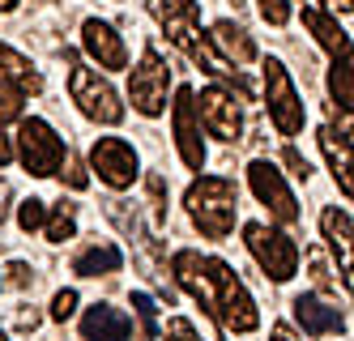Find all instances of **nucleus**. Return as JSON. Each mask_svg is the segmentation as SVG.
<instances>
[{"instance_id":"nucleus-11","label":"nucleus","mask_w":354,"mask_h":341,"mask_svg":"<svg viewBox=\"0 0 354 341\" xmlns=\"http://www.w3.org/2000/svg\"><path fill=\"white\" fill-rule=\"evenodd\" d=\"M149 13H154L158 21H162V30H167V39L180 47V51H192L205 43V35H201V5L196 0H149Z\"/></svg>"},{"instance_id":"nucleus-33","label":"nucleus","mask_w":354,"mask_h":341,"mask_svg":"<svg viewBox=\"0 0 354 341\" xmlns=\"http://www.w3.org/2000/svg\"><path fill=\"white\" fill-rule=\"evenodd\" d=\"M282 163L290 167V175H295V179H308V175H312L308 158H299V149H286V154H282Z\"/></svg>"},{"instance_id":"nucleus-8","label":"nucleus","mask_w":354,"mask_h":341,"mask_svg":"<svg viewBox=\"0 0 354 341\" xmlns=\"http://www.w3.org/2000/svg\"><path fill=\"white\" fill-rule=\"evenodd\" d=\"M90 167L98 171V179H103L107 188L124 192V188H133L141 158H137L133 141H124V137H98L94 149H90Z\"/></svg>"},{"instance_id":"nucleus-7","label":"nucleus","mask_w":354,"mask_h":341,"mask_svg":"<svg viewBox=\"0 0 354 341\" xmlns=\"http://www.w3.org/2000/svg\"><path fill=\"white\" fill-rule=\"evenodd\" d=\"M167 90H171V68L162 64L158 47H145L141 64L129 77V98L141 116H162L167 111Z\"/></svg>"},{"instance_id":"nucleus-5","label":"nucleus","mask_w":354,"mask_h":341,"mask_svg":"<svg viewBox=\"0 0 354 341\" xmlns=\"http://www.w3.org/2000/svg\"><path fill=\"white\" fill-rule=\"evenodd\" d=\"M265 98H269V120L282 137H299L303 133V120H308V111H303L299 102V90L290 82V73L282 60H265Z\"/></svg>"},{"instance_id":"nucleus-9","label":"nucleus","mask_w":354,"mask_h":341,"mask_svg":"<svg viewBox=\"0 0 354 341\" xmlns=\"http://www.w3.org/2000/svg\"><path fill=\"white\" fill-rule=\"evenodd\" d=\"M248 183H252V192H257V201L273 214V222H282V226H295L299 222V205H295V192L286 188V179L282 171H277L273 163L257 158L248 167Z\"/></svg>"},{"instance_id":"nucleus-12","label":"nucleus","mask_w":354,"mask_h":341,"mask_svg":"<svg viewBox=\"0 0 354 341\" xmlns=\"http://www.w3.org/2000/svg\"><path fill=\"white\" fill-rule=\"evenodd\" d=\"M192 90L184 86L175 94V107H171V124H175V149L188 171H201L205 167V141H201V120H196V107H192Z\"/></svg>"},{"instance_id":"nucleus-32","label":"nucleus","mask_w":354,"mask_h":341,"mask_svg":"<svg viewBox=\"0 0 354 341\" xmlns=\"http://www.w3.org/2000/svg\"><path fill=\"white\" fill-rule=\"evenodd\" d=\"M308 265H312V282L320 286V291H328V282H333V277H328V265H324V256H320V252H308Z\"/></svg>"},{"instance_id":"nucleus-20","label":"nucleus","mask_w":354,"mask_h":341,"mask_svg":"<svg viewBox=\"0 0 354 341\" xmlns=\"http://www.w3.org/2000/svg\"><path fill=\"white\" fill-rule=\"evenodd\" d=\"M303 21H308V30L316 35V43H320L324 51H333V56H337V51H350L346 30H342V26H337L333 17H328L320 5H303Z\"/></svg>"},{"instance_id":"nucleus-1","label":"nucleus","mask_w":354,"mask_h":341,"mask_svg":"<svg viewBox=\"0 0 354 341\" xmlns=\"http://www.w3.org/2000/svg\"><path fill=\"white\" fill-rule=\"evenodd\" d=\"M188 214L196 222V230L205 234V239H226V234L235 230V205H239V188H235V179H226V175H201L188 196Z\"/></svg>"},{"instance_id":"nucleus-23","label":"nucleus","mask_w":354,"mask_h":341,"mask_svg":"<svg viewBox=\"0 0 354 341\" xmlns=\"http://www.w3.org/2000/svg\"><path fill=\"white\" fill-rule=\"evenodd\" d=\"M43 230H47V239H52V243L73 239V234H77V205H73V201H60L56 214L43 218Z\"/></svg>"},{"instance_id":"nucleus-18","label":"nucleus","mask_w":354,"mask_h":341,"mask_svg":"<svg viewBox=\"0 0 354 341\" xmlns=\"http://www.w3.org/2000/svg\"><path fill=\"white\" fill-rule=\"evenodd\" d=\"M320 149H324V158L328 167H333V179L342 183V192L350 196L354 192V179H350V128H320Z\"/></svg>"},{"instance_id":"nucleus-24","label":"nucleus","mask_w":354,"mask_h":341,"mask_svg":"<svg viewBox=\"0 0 354 341\" xmlns=\"http://www.w3.org/2000/svg\"><path fill=\"white\" fill-rule=\"evenodd\" d=\"M328 90H333L337 107L350 111V51H337L333 56V73H328Z\"/></svg>"},{"instance_id":"nucleus-4","label":"nucleus","mask_w":354,"mask_h":341,"mask_svg":"<svg viewBox=\"0 0 354 341\" xmlns=\"http://www.w3.org/2000/svg\"><path fill=\"white\" fill-rule=\"evenodd\" d=\"M243 243H248L252 256H257V265L265 269V277H273V282H290L295 277V269H299V243L290 239V234L273 230L265 222H248L243 226Z\"/></svg>"},{"instance_id":"nucleus-40","label":"nucleus","mask_w":354,"mask_h":341,"mask_svg":"<svg viewBox=\"0 0 354 341\" xmlns=\"http://www.w3.org/2000/svg\"><path fill=\"white\" fill-rule=\"evenodd\" d=\"M0 341H5V333H0Z\"/></svg>"},{"instance_id":"nucleus-27","label":"nucleus","mask_w":354,"mask_h":341,"mask_svg":"<svg viewBox=\"0 0 354 341\" xmlns=\"http://www.w3.org/2000/svg\"><path fill=\"white\" fill-rule=\"evenodd\" d=\"M21 120V90L13 82H0V124Z\"/></svg>"},{"instance_id":"nucleus-22","label":"nucleus","mask_w":354,"mask_h":341,"mask_svg":"<svg viewBox=\"0 0 354 341\" xmlns=\"http://www.w3.org/2000/svg\"><path fill=\"white\" fill-rule=\"evenodd\" d=\"M0 64H5V73H9V82L21 90V94H39L43 90V77L35 73V64L26 60V56H21V51H13V47H5V43H0Z\"/></svg>"},{"instance_id":"nucleus-2","label":"nucleus","mask_w":354,"mask_h":341,"mask_svg":"<svg viewBox=\"0 0 354 341\" xmlns=\"http://www.w3.org/2000/svg\"><path fill=\"white\" fill-rule=\"evenodd\" d=\"M205 269H209V286H214V316L231 333H257V324H261L257 299L248 295V286L235 277V269L218 256L205 260Z\"/></svg>"},{"instance_id":"nucleus-10","label":"nucleus","mask_w":354,"mask_h":341,"mask_svg":"<svg viewBox=\"0 0 354 341\" xmlns=\"http://www.w3.org/2000/svg\"><path fill=\"white\" fill-rule=\"evenodd\" d=\"M192 107H196L201 128H209L218 141H239V133H243V111H239V102L226 94L222 86H205V90H201V98H192Z\"/></svg>"},{"instance_id":"nucleus-14","label":"nucleus","mask_w":354,"mask_h":341,"mask_svg":"<svg viewBox=\"0 0 354 341\" xmlns=\"http://www.w3.org/2000/svg\"><path fill=\"white\" fill-rule=\"evenodd\" d=\"M290 307H295V320L303 324L308 337H328V333H342L346 329V316L333 303H324L320 295H299Z\"/></svg>"},{"instance_id":"nucleus-30","label":"nucleus","mask_w":354,"mask_h":341,"mask_svg":"<svg viewBox=\"0 0 354 341\" xmlns=\"http://www.w3.org/2000/svg\"><path fill=\"white\" fill-rule=\"evenodd\" d=\"M73 311H77V291H60L52 299V320H68Z\"/></svg>"},{"instance_id":"nucleus-31","label":"nucleus","mask_w":354,"mask_h":341,"mask_svg":"<svg viewBox=\"0 0 354 341\" xmlns=\"http://www.w3.org/2000/svg\"><path fill=\"white\" fill-rule=\"evenodd\" d=\"M60 167H68V188H77V192H82L86 183H90L86 171H82V158H77V154H68V149H64V163H60Z\"/></svg>"},{"instance_id":"nucleus-3","label":"nucleus","mask_w":354,"mask_h":341,"mask_svg":"<svg viewBox=\"0 0 354 341\" xmlns=\"http://www.w3.org/2000/svg\"><path fill=\"white\" fill-rule=\"evenodd\" d=\"M68 94L77 102V111L86 120H94V124L115 128L124 120V102H120V94H115V86L107 77H98V68H86V64L73 68L68 73Z\"/></svg>"},{"instance_id":"nucleus-17","label":"nucleus","mask_w":354,"mask_h":341,"mask_svg":"<svg viewBox=\"0 0 354 341\" xmlns=\"http://www.w3.org/2000/svg\"><path fill=\"white\" fill-rule=\"evenodd\" d=\"M320 230H324V239H328V248H333L337 256H342V286L350 291V269H354V256H350V248H354V230H350V214L346 209H337V205H328L324 214H320Z\"/></svg>"},{"instance_id":"nucleus-38","label":"nucleus","mask_w":354,"mask_h":341,"mask_svg":"<svg viewBox=\"0 0 354 341\" xmlns=\"http://www.w3.org/2000/svg\"><path fill=\"white\" fill-rule=\"evenodd\" d=\"M9 163H13V141L0 133V167H9Z\"/></svg>"},{"instance_id":"nucleus-34","label":"nucleus","mask_w":354,"mask_h":341,"mask_svg":"<svg viewBox=\"0 0 354 341\" xmlns=\"http://www.w3.org/2000/svg\"><path fill=\"white\" fill-rule=\"evenodd\" d=\"M9 282H13V286H30V282H35L30 265H21V260H13V265H9Z\"/></svg>"},{"instance_id":"nucleus-39","label":"nucleus","mask_w":354,"mask_h":341,"mask_svg":"<svg viewBox=\"0 0 354 341\" xmlns=\"http://www.w3.org/2000/svg\"><path fill=\"white\" fill-rule=\"evenodd\" d=\"M21 0H0V13H9V9H17Z\"/></svg>"},{"instance_id":"nucleus-37","label":"nucleus","mask_w":354,"mask_h":341,"mask_svg":"<svg viewBox=\"0 0 354 341\" xmlns=\"http://www.w3.org/2000/svg\"><path fill=\"white\" fill-rule=\"evenodd\" d=\"M269 341H299V337H295V329H290V324H273Z\"/></svg>"},{"instance_id":"nucleus-25","label":"nucleus","mask_w":354,"mask_h":341,"mask_svg":"<svg viewBox=\"0 0 354 341\" xmlns=\"http://www.w3.org/2000/svg\"><path fill=\"white\" fill-rule=\"evenodd\" d=\"M133 311H137V320H141V333L145 337H158V303L149 299L145 291H133Z\"/></svg>"},{"instance_id":"nucleus-6","label":"nucleus","mask_w":354,"mask_h":341,"mask_svg":"<svg viewBox=\"0 0 354 341\" xmlns=\"http://www.w3.org/2000/svg\"><path fill=\"white\" fill-rule=\"evenodd\" d=\"M17 154H21V163H26L30 175H56L60 163H64V141L56 137V128L47 120L30 116V120H21Z\"/></svg>"},{"instance_id":"nucleus-21","label":"nucleus","mask_w":354,"mask_h":341,"mask_svg":"<svg viewBox=\"0 0 354 341\" xmlns=\"http://www.w3.org/2000/svg\"><path fill=\"white\" fill-rule=\"evenodd\" d=\"M124 265V256L115 243H90L86 252L73 256V273H82V277H98V273H115Z\"/></svg>"},{"instance_id":"nucleus-16","label":"nucleus","mask_w":354,"mask_h":341,"mask_svg":"<svg viewBox=\"0 0 354 341\" xmlns=\"http://www.w3.org/2000/svg\"><path fill=\"white\" fill-rule=\"evenodd\" d=\"M171 273H175V282H180L196 303H205V307L214 311V286H209L205 256H196V252H175V256H171Z\"/></svg>"},{"instance_id":"nucleus-35","label":"nucleus","mask_w":354,"mask_h":341,"mask_svg":"<svg viewBox=\"0 0 354 341\" xmlns=\"http://www.w3.org/2000/svg\"><path fill=\"white\" fill-rule=\"evenodd\" d=\"M13 324H17V329H39V311H17Z\"/></svg>"},{"instance_id":"nucleus-36","label":"nucleus","mask_w":354,"mask_h":341,"mask_svg":"<svg viewBox=\"0 0 354 341\" xmlns=\"http://www.w3.org/2000/svg\"><path fill=\"white\" fill-rule=\"evenodd\" d=\"M9 201H13V188H9L5 179H0V222L9 218Z\"/></svg>"},{"instance_id":"nucleus-13","label":"nucleus","mask_w":354,"mask_h":341,"mask_svg":"<svg viewBox=\"0 0 354 341\" xmlns=\"http://www.w3.org/2000/svg\"><path fill=\"white\" fill-rule=\"evenodd\" d=\"M82 47L90 51V60H98V68H129V47H124V39L115 35V26L90 17L82 26Z\"/></svg>"},{"instance_id":"nucleus-29","label":"nucleus","mask_w":354,"mask_h":341,"mask_svg":"<svg viewBox=\"0 0 354 341\" xmlns=\"http://www.w3.org/2000/svg\"><path fill=\"white\" fill-rule=\"evenodd\" d=\"M162 337H167V341H201L196 324H192V320H184V316H171V320H167V329H162Z\"/></svg>"},{"instance_id":"nucleus-26","label":"nucleus","mask_w":354,"mask_h":341,"mask_svg":"<svg viewBox=\"0 0 354 341\" xmlns=\"http://www.w3.org/2000/svg\"><path fill=\"white\" fill-rule=\"evenodd\" d=\"M43 218H47V205H43L39 196H30V201L17 205V226L26 230V234H30V230H43Z\"/></svg>"},{"instance_id":"nucleus-28","label":"nucleus","mask_w":354,"mask_h":341,"mask_svg":"<svg viewBox=\"0 0 354 341\" xmlns=\"http://www.w3.org/2000/svg\"><path fill=\"white\" fill-rule=\"evenodd\" d=\"M257 9L269 26H286L290 21V0H257Z\"/></svg>"},{"instance_id":"nucleus-15","label":"nucleus","mask_w":354,"mask_h":341,"mask_svg":"<svg viewBox=\"0 0 354 341\" xmlns=\"http://www.w3.org/2000/svg\"><path fill=\"white\" fill-rule=\"evenodd\" d=\"M82 337L86 341H133V320L124 316L120 307L94 303L82 316Z\"/></svg>"},{"instance_id":"nucleus-19","label":"nucleus","mask_w":354,"mask_h":341,"mask_svg":"<svg viewBox=\"0 0 354 341\" xmlns=\"http://www.w3.org/2000/svg\"><path fill=\"white\" fill-rule=\"evenodd\" d=\"M214 43L222 47V56H226V64H252L257 60V43L248 39V30L243 26H235V21H218L214 26Z\"/></svg>"}]
</instances>
